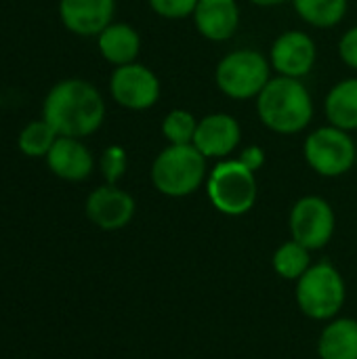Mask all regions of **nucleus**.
Segmentation results:
<instances>
[{
	"label": "nucleus",
	"instance_id": "nucleus-1",
	"mask_svg": "<svg viewBox=\"0 0 357 359\" xmlns=\"http://www.w3.org/2000/svg\"><path fill=\"white\" fill-rule=\"evenodd\" d=\"M44 120L59 137H88L105 116V103L99 90L86 80H63L50 88L42 107Z\"/></svg>",
	"mask_w": 357,
	"mask_h": 359
},
{
	"label": "nucleus",
	"instance_id": "nucleus-2",
	"mask_svg": "<svg viewBox=\"0 0 357 359\" xmlns=\"http://www.w3.org/2000/svg\"><path fill=\"white\" fill-rule=\"evenodd\" d=\"M259 118L263 124L280 135L303 130L314 118V103L307 88L288 76L274 78L259 93Z\"/></svg>",
	"mask_w": 357,
	"mask_h": 359
},
{
	"label": "nucleus",
	"instance_id": "nucleus-3",
	"mask_svg": "<svg viewBox=\"0 0 357 359\" xmlns=\"http://www.w3.org/2000/svg\"><path fill=\"white\" fill-rule=\"evenodd\" d=\"M206 172V158L189 145H170L166 147L151 166V181L158 191L170 198H181L194 194Z\"/></svg>",
	"mask_w": 357,
	"mask_h": 359
},
{
	"label": "nucleus",
	"instance_id": "nucleus-4",
	"mask_svg": "<svg viewBox=\"0 0 357 359\" xmlns=\"http://www.w3.org/2000/svg\"><path fill=\"white\" fill-rule=\"evenodd\" d=\"M297 303L301 311L314 320H328L339 313L345 303V284L330 263L309 267L297 284Z\"/></svg>",
	"mask_w": 357,
	"mask_h": 359
},
{
	"label": "nucleus",
	"instance_id": "nucleus-5",
	"mask_svg": "<svg viewBox=\"0 0 357 359\" xmlns=\"http://www.w3.org/2000/svg\"><path fill=\"white\" fill-rule=\"evenodd\" d=\"M206 189L215 208L234 217L248 212L257 200L255 172L248 170L240 160L217 164L208 177Z\"/></svg>",
	"mask_w": 357,
	"mask_h": 359
},
{
	"label": "nucleus",
	"instance_id": "nucleus-6",
	"mask_svg": "<svg viewBox=\"0 0 357 359\" xmlns=\"http://www.w3.org/2000/svg\"><path fill=\"white\" fill-rule=\"evenodd\" d=\"M269 82V63L257 50H236L217 67V84L231 99H250Z\"/></svg>",
	"mask_w": 357,
	"mask_h": 359
},
{
	"label": "nucleus",
	"instance_id": "nucleus-7",
	"mask_svg": "<svg viewBox=\"0 0 357 359\" xmlns=\"http://www.w3.org/2000/svg\"><path fill=\"white\" fill-rule=\"evenodd\" d=\"M305 158L316 172L324 177H339L356 164V143L337 126L318 128L305 141Z\"/></svg>",
	"mask_w": 357,
	"mask_h": 359
},
{
	"label": "nucleus",
	"instance_id": "nucleus-8",
	"mask_svg": "<svg viewBox=\"0 0 357 359\" xmlns=\"http://www.w3.org/2000/svg\"><path fill=\"white\" fill-rule=\"evenodd\" d=\"M290 231L292 240L307 250L326 246L335 233V212L330 204L318 196L299 200L290 212Z\"/></svg>",
	"mask_w": 357,
	"mask_h": 359
},
{
	"label": "nucleus",
	"instance_id": "nucleus-9",
	"mask_svg": "<svg viewBox=\"0 0 357 359\" xmlns=\"http://www.w3.org/2000/svg\"><path fill=\"white\" fill-rule=\"evenodd\" d=\"M112 97L128 109H147L160 97V82L147 67L139 63L118 65L112 74Z\"/></svg>",
	"mask_w": 357,
	"mask_h": 359
},
{
	"label": "nucleus",
	"instance_id": "nucleus-10",
	"mask_svg": "<svg viewBox=\"0 0 357 359\" xmlns=\"http://www.w3.org/2000/svg\"><path fill=\"white\" fill-rule=\"evenodd\" d=\"M86 215L97 227L105 231H114L124 227L133 219L135 200L126 191L114 185H103L88 196Z\"/></svg>",
	"mask_w": 357,
	"mask_h": 359
},
{
	"label": "nucleus",
	"instance_id": "nucleus-11",
	"mask_svg": "<svg viewBox=\"0 0 357 359\" xmlns=\"http://www.w3.org/2000/svg\"><path fill=\"white\" fill-rule=\"evenodd\" d=\"M116 11V0H61L59 13L63 25L78 36L101 34Z\"/></svg>",
	"mask_w": 357,
	"mask_h": 359
},
{
	"label": "nucleus",
	"instance_id": "nucleus-12",
	"mask_svg": "<svg viewBox=\"0 0 357 359\" xmlns=\"http://www.w3.org/2000/svg\"><path fill=\"white\" fill-rule=\"evenodd\" d=\"M316 63V44L303 32L282 34L271 48V65L288 78L305 76Z\"/></svg>",
	"mask_w": 357,
	"mask_h": 359
},
{
	"label": "nucleus",
	"instance_id": "nucleus-13",
	"mask_svg": "<svg viewBox=\"0 0 357 359\" xmlns=\"http://www.w3.org/2000/svg\"><path fill=\"white\" fill-rule=\"evenodd\" d=\"M240 143V124L227 114H213L198 122L194 145L204 158H221L231 154Z\"/></svg>",
	"mask_w": 357,
	"mask_h": 359
},
{
	"label": "nucleus",
	"instance_id": "nucleus-14",
	"mask_svg": "<svg viewBox=\"0 0 357 359\" xmlns=\"http://www.w3.org/2000/svg\"><path fill=\"white\" fill-rule=\"evenodd\" d=\"M48 168L65 181H82L93 170L90 151L74 137H57L46 154Z\"/></svg>",
	"mask_w": 357,
	"mask_h": 359
},
{
	"label": "nucleus",
	"instance_id": "nucleus-15",
	"mask_svg": "<svg viewBox=\"0 0 357 359\" xmlns=\"http://www.w3.org/2000/svg\"><path fill=\"white\" fill-rule=\"evenodd\" d=\"M194 19L204 38L227 40L238 29L240 11L236 0H198Z\"/></svg>",
	"mask_w": 357,
	"mask_h": 359
},
{
	"label": "nucleus",
	"instance_id": "nucleus-16",
	"mask_svg": "<svg viewBox=\"0 0 357 359\" xmlns=\"http://www.w3.org/2000/svg\"><path fill=\"white\" fill-rule=\"evenodd\" d=\"M139 34L126 25V23H114L107 25L101 34H99V50L101 55L116 65H128L137 59L139 55Z\"/></svg>",
	"mask_w": 357,
	"mask_h": 359
},
{
	"label": "nucleus",
	"instance_id": "nucleus-17",
	"mask_svg": "<svg viewBox=\"0 0 357 359\" xmlns=\"http://www.w3.org/2000/svg\"><path fill=\"white\" fill-rule=\"evenodd\" d=\"M320 358L322 359H357V322L337 320L320 337Z\"/></svg>",
	"mask_w": 357,
	"mask_h": 359
},
{
	"label": "nucleus",
	"instance_id": "nucleus-18",
	"mask_svg": "<svg viewBox=\"0 0 357 359\" xmlns=\"http://www.w3.org/2000/svg\"><path fill=\"white\" fill-rule=\"evenodd\" d=\"M326 116L341 130L357 128V78L337 84L326 97Z\"/></svg>",
	"mask_w": 357,
	"mask_h": 359
},
{
	"label": "nucleus",
	"instance_id": "nucleus-19",
	"mask_svg": "<svg viewBox=\"0 0 357 359\" xmlns=\"http://www.w3.org/2000/svg\"><path fill=\"white\" fill-rule=\"evenodd\" d=\"M297 13L316 27L337 25L347 11V0H292Z\"/></svg>",
	"mask_w": 357,
	"mask_h": 359
},
{
	"label": "nucleus",
	"instance_id": "nucleus-20",
	"mask_svg": "<svg viewBox=\"0 0 357 359\" xmlns=\"http://www.w3.org/2000/svg\"><path fill=\"white\" fill-rule=\"evenodd\" d=\"M274 267L276 271L286 280H299L309 269V250L301 246L299 242H286L282 244L274 255Z\"/></svg>",
	"mask_w": 357,
	"mask_h": 359
},
{
	"label": "nucleus",
	"instance_id": "nucleus-21",
	"mask_svg": "<svg viewBox=\"0 0 357 359\" xmlns=\"http://www.w3.org/2000/svg\"><path fill=\"white\" fill-rule=\"evenodd\" d=\"M57 130L42 118L36 120L32 124H27L21 135H19V149L25 156L38 158V156H46L53 147V143L57 141Z\"/></svg>",
	"mask_w": 357,
	"mask_h": 359
},
{
	"label": "nucleus",
	"instance_id": "nucleus-22",
	"mask_svg": "<svg viewBox=\"0 0 357 359\" xmlns=\"http://www.w3.org/2000/svg\"><path fill=\"white\" fill-rule=\"evenodd\" d=\"M196 120L189 111L183 109H175L164 118L162 124V133L164 137L173 143V145H189L194 143V135H196Z\"/></svg>",
	"mask_w": 357,
	"mask_h": 359
},
{
	"label": "nucleus",
	"instance_id": "nucleus-23",
	"mask_svg": "<svg viewBox=\"0 0 357 359\" xmlns=\"http://www.w3.org/2000/svg\"><path fill=\"white\" fill-rule=\"evenodd\" d=\"M126 170V154L122 147L114 145V147H107L101 156V172L105 175L107 183L114 185Z\"/></svg>",
	"mask_w": 357,
	"mask_h": 359
},
{
	"label": "nucleus",
	"instance_id": "nucleus-24",
	"mask_svg": "<svg viewBox=\"0 0 357 359\" xmlns=\"http://www.w3.org/2000/svg\"><path fill=\"white\" fill-rule=\"evenodd\" d=\"M151 8L168 19H181L196 11L198 0H149Z\"/></svg>",
	"mask_w": 357,
	"mask_h": 359
},
{
	"label": "nucleus",
	"instance_id": "nucleus-25",
	"mask_svg": "<svg viewBox=\"0 0 357 359\" xmlns=\"http://www.w3.org/2000/svg\"><path fill=\"white\" fill-rule=\"evenodd\" d=\"M339 53H341L343 61H345L349 67L357 69V27L349 29V32L341 38V42H339Z\"/></svg>",
	"mask_w": 357,
	"mask_h": 359
},
{
	"label": "nucleus",
	"instance_id": "nucleus-26",
	"mask_svg": "<svg viewBox=\"0 0 357 359\" xmlns=\"http://www.w3.org/2000/svg\"><path fill=\"white\" fill-rule=\"evenodd\" d=\"M248 170H259L261 166H263V162H265V156H263V149L261 147H248V149H244L242 151V156L238 158Z\"/></svg>",
	"mask_w": 357,
	"mask_h": 359
},
{
	"label": "nucleus",
	"instance_id": "nucleus-27",
	"mask_svg": "<svg viewBox=\"0 0 357 359\" xmlns=\"http://www.w3.org/2000/svg\"><path fill=\"white\" fill-rule=\"evenodd\" d=\"M250 2H255L259 6H276V4H282L284 0H250Z\"/></svg>",
	"mask_w": 357,
	"mask_h": 359
},
{
	"label": "nucleus",
	"instance_id": "nucleus-28",
	"mask_svg": "<svg viewBox=\"0 0 357 359\" xmlns=\"http://www.w3.org/2000/svg\"><path fill=\"white\" fill-rule=\"evenodd\" d=\"M356 164H357V158H356Z\"/></svg>",
	"mask_w": 357,
	"mask_h": 359
}]
</instances>
